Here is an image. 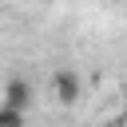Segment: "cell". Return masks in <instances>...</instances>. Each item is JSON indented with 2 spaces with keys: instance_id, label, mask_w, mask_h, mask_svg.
I'll list each match as a JSON object with an SVG mask.
<instances>
[{
  "instance_id": "2",
  "label": "cell",
  "mask_w": 127,
  "mask_h": 127,
  "mask_svg": "<svg viewBox=\"0 0 127 127\" xmlns=\"http://www.w3.org/2000/svg\"><path fill=\"white\" fill-rule=\"evenodd\" d=\"M0 103H8V107H16V111H28V107H32V83L20 79V75H12V79L4 83V91H0Z\"/></svg>"
},
{
  "instance_id": "1",
  "label": "cell",
  "mask_w": 127,
  "mask_h": 127,
  "mask_svg": "<svg viewBox=\"0 0 127 127\" xmlns=\"http://www.w3.org/2000/svg\"><path fill=\"white\" fill-rule=\"evenodd\" d=\"M52 91H56V99L60 103H79V95H83V83H79V75L71 71V67H64V71H56L52 75Z\"/></svg>"
},
{
  "instance_id": "3",
  "label": "cell",
  "mask_w": 127,
  "mask_h": 127,
  "mask_svg": "<svg viewBox=\"0 0 127 127\" xmlns=\"http://www.w3.org/2000/svg\"><path fill=\"white\" fill-rule=\"evenodd\" d=\"M24 119H28V111H16V107L0 103V127H24Z\"/></svg>"
}]
</instances>
